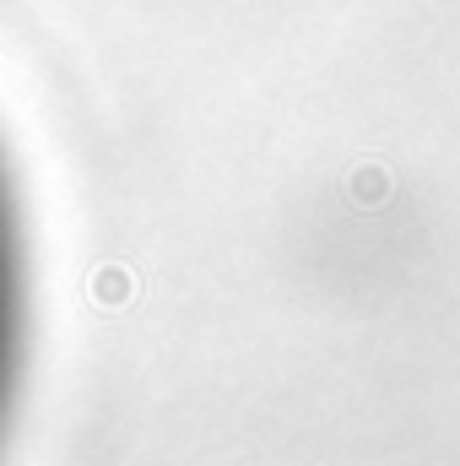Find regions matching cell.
<instances>
[{"mask_svg": "<svg viewBox=\"0 0 460 466\" xmlns=\"http://www.w3.org/2000/svg\"><path fill=\"white\" fill-rule=\"evenodd\" d=\"M22 331H27V260H22V223L0 168V418L22 369Z\"/></svg>", "mask_w": 460, "mask_h": 466, "instance_id": "6da1fadb", "label": "cell"}]
</instances>
